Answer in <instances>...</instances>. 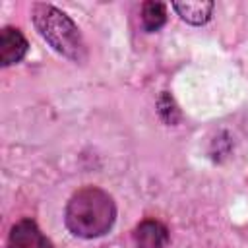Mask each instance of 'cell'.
Returning <instances> with one entry per match:
<instances>
[{
	"instance_id": "cell-1",
	"label": "cell",
	"mask_w": 248,
	"mask_h": 248,
	"mask_svg": "<svg viewBox=\"0 0 248 248\" xmlns=\"http://www.w3.org/2000/svg\"><path fill=\"white\" fill-rule=\"evenodd\" d=\"M116 221V203L99 186H83L72 194L64 209V223L74 236L99 238Z\"/></svg>"
},
{
	"instance_id": "cell-2",
	"label": "cell",
	"mask_w": 248,
	"mask_h": 248,
	"mask_svg": "<svg viewBox=\"0 0 248 248\" xmlns=\"http://www.w3.org/2000/svg\"><path fill=\"white\" fill-rule=\"evenodd\" d=\"M31 19L37 33L64 58L72 62H83L87 56L85 41L76 21L52 4H33Z\"/></svg>"
},
{
	"instance_id": "cell-3",
	"label": "cell",
	"mask_w": 248,
	"mask_h": 248,
	"mask_svg": "<svg viewBox=\"0 0 248 248\" xmlns=\"http://www.w3.org/2000/svg\"><path fill=\"white\" fill-rule=\"evenodd\" d=\"M8 248H54L33 219L17 221L8 234Z\"/></svg>"
},
{
	"instance_id": "cell-4",
	"label": "cell",
	"mask_w": 248,
	"mask_h": 248,
	"mask_svg": "<svg viewBox=\"0 0 248 248\" xmlns=\"http://www.w3.org/2000/svg\"><path fill=\"white\" fill-rule=\"evenodd\" d=\"M27 50H29V43L17 27H10V25L2 27L0 31V66L2 68L21 62Z\"/></svg>"
},
{
	"instance_id": "cell-5",
	"label": "cell",
	"mask_w": 248,
	"mask_h": 248,
	"mask_svg": "<svg viewBox=\"0 0 248 248\" xmlns=\"http://www.w3.org/2000/svg\"><path fill=\"white\" fill-rule=\"evenodd\" d=\"M134 238L140 248H167L169 246V231L163 223L155 219L141 221L134 231Z\"/></svg>"
},
{
	"instance_id": "cell-6",
	"label": "cell",
	"mask_w": 248,
	"mask_h": 248,
	"mask_svg": "<svg viewBox=\"0 0 248 248\" xmlns=\"http://www.w3.org/2000/svg\"><path fill=\"white\" fill-rule=\"evenodd\" d=\"M172 8L182 21L190 25H205L213 16L215 4L209 0H186V2H172Z\"/></svg>"
},
{
	"instance_id": "cell-7",
	"label": "cell",
	"mask_w": 248,
	"mask_h": 248,
	"mask_svg": "<svg viewBox=\"0 0 248 248\" xmlns=\"http://www.w3.org/2000/svg\"><path fill=\"white\" fill-rule=\"evenodd\" d=\"M140 19H141V27L147 33L159 31L167 21V6L163 2H155V0L143 2Z\"/></svg>"
},
{
	"instance_id": "cell-8",
	"label": "cell",
	"mask_w": 248,
	"mask_h": 248,
	"mask_svg": "<svg viewBox=\"0 0 248 248\" xmlns=\"http://www.w3.org/2000/svg\"><path fill=\"white\" fill-rule=\"evenodd\" d=\"M159 114H161L163 120L169 122V124H174L176 118H178V110H176V107H174V103H172V97H170L167 91H163V95H161V99H159Z\"/></svg>"
}]
</instances>
